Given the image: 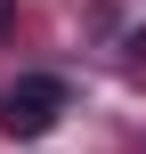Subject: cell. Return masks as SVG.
<instances>
[{
	"label": "cell",
	"instance_id": "obj_1",
	"mask_svg": "<svg viewBox=\"0 0 146 154\" xmlns=\"http://www.w3.org/2000/svg\"><path fill=\"white\" fill-rule=\"evenodd\" d=\"M57 114H65V81L57 73H24V81L0 89V130L8 138H49Z\"/></svg>",
	"mask_w": 146,
	"mask_h": 154
},
{
	"label": "cell",
	"instance_id": "obj_2",
	"mask_svg": "<svg viewBox=\"0 0 146 154\" xmlns=\"http://www.w3.org/2000/svg\"><path fill=\"white\" fill-rule=\"evenodd\" d=\"M8 8H16V0H0V24H8Z\"/></svg>",
	"mask_w": 146,
	"mask_h": 154
}]
</instances>
